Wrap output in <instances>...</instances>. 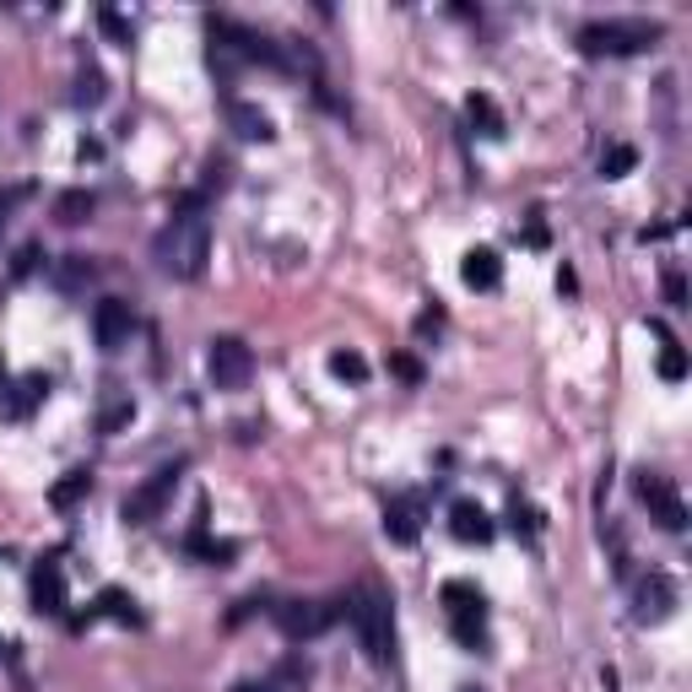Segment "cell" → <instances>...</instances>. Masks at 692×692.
Here are the masks:
<instances>
[{
    "label": "cell",
    "mask_w": 692,
    "mask_h": 692,
    "mask_svg": "<svg viewBox=\"0 0 692 692\" xmlns=\"http://www.w3.org/2000/svg\"><path fill=\"white\" fill-rule=\"evenodd\" d=\"M654 330H660V325H654ZM660 341H665V347H660V379L682 384V379H688V352H682V347H676L665 330H660Z\"/></svg>",
    "instance_id": "obj_22"
},
{
    "label": "cell",
    "mask_w": 692,
    "mask_h": 692,
    "mask_svg": "<svg viewBox=\"0 0 692 692\" xmlns=\"http://www.w3.org/2000/svg\"><path fill=\"white\" fill-rule=\"evenodd\" d=\"M130 325H136V314H130L124 298H103V303L92 309V335H98L103 352H120L124 341H130Z\"/></svg>",
    "instance_id": "obj_11"
},
{
    "label": "cell",
    "mask_w": 692,
    "mask_h": 692,
    "mask_svg": "<svg viewBox=\"0 0 692 692\" xmlns=\"http://www.w3.org/2000/svg\"><path fill=\"white\" fill-rule=\"evenodd\" d=\"M130 417H136V407H130V401L109 407V411H103V433H114V428H120V422H130Z\"/></svg>",
    "instance_id": "obj_31"
},
{
    "label": "cell",
    "mask_w": 692,
    "mask_h": 692,
    "mask_svg": "<svg viewBox=\"0 0 692 692\" xmlns=\"http://www.w3.org/2000/svg\"><path fill=\"white\" fill-rule=\"evenodd\" d=\"M384 535L411 546V541L422 535V498H390V503H384Z\"/></svg>",
    "instance_id": "obj_13"
},
{
    "label": "cell",
    "mask_w": 692,
    "mask_h": 692,
    "mask_svg": "<svg viewBox=\"0 0 692 692\" xmlns=\"http://www.w3.org/2000/svg\"><path fill=\"white\" fill-rule=\"evenodd\" d=\"M33 265H39V244H28V249H22V254H17V265H11V271H17V277H28V271H33Z\"/></svg>",
    "instance_id": "obj_33"
},
{
    "label": "cell",
    "mask_w": 692,
    "mask_h": 692,
    "mask_svg": "<svg viewBox=\"0 0 692 692\" xmlns=\"http://www.w3.org/2000/svg\"><path fill=\"white\" fill-rule=\"evenodd\" d=\"M460 692H482V688H460Z\"/></svg>",
    "instance_id": "obj_37"
},
{
    "label": "cell",
    "mask_w": 692,
    "mask_h": 692,
    "mask_svg": "<svg viewBox=\"0 0 692 692\" xmlns=\"http://www.w3.org/2000/svg\"><path fill=\"white\" fill-rule=\"evenodd\" d=\"M330 373H335V379H347V384H363L368 363L358 358V352H330Z\"/></svg>",
    "instance_id": "obj_23"
},
{
    "label": "cell",
    "mask_w": 692,
    "mask_h": 692,
    "mask_svg": "<svg viewBox=\"0 0 692 692\" xmlns=\"http://www.w3.org/2000/svg\"><path fill=\"white\" fill-rule=\"evenodd\" d=\"M77 103H87V109H92V103H103V77H98V71H87V77H82V87H77Z\"/></svg>",
    "instance_id": "obj_29"
},
{
    "label": "cell",
    "mask_w": 692,
    "mask_h": 692,
    "mask_svg": "<svg viewBox=\"0 0 692 692\" xmlns=\"http://www.w3.org/2000/svg\"><path fill=\"white\" fill-rule=\"evenodd\" d=\"M449 535L465 541V546H488L498 535V525H492V514L477 498H460V503H449Z\"/></svg>",
    "instance_id": "obj_10"
},
{
    "label": "cell",
    "mask_w": 692,
    "mask_h": 692,
    "mask_svg": "<svg viewBox=\"0 0 692 692\" xmlns=\"http://www.w3.org/2000/svg\"><path fill=\"white\" fill-rule=\"evenodd\" d=\"M665 298H671V303H688V282H682V271H665Z\"/></svg>",
    "instance_id": "obj_32"
},
{
    "label": "cell",
    "mask_w": 692,
    "mask_h": 692,
    "mask_svg": "<svg viewBox=\"0 0 692 692\" xmlns=\"http://www.w3.org/2000/svg\"><path fill=\"white\" fill-rule=\"evenodd\" d=\"M28 195H33V184H11V190H0V228H6V217L28 201Z\"/></svg>",
    "instance_id": "obj_28"
},
{
    "label": "cell",
    "mask_w": 692,
    "mask_h": 692,
    "mask_svg": "<svg viewBox=\"0 0 692 692\" xmlns=\"http://www.w3.org/2000/svg\"><path fill=\"white\" fill-rule=\"evenodd\" d=\"M205 368H211L217 390H244L249 373H254V352H249L239 335H217V341H211V358H205Z\"/></svg>",
    "instance_id": "obj_7"
},
{
    "label": "cell",
    "mask_w": 692,
    "mask_h": 692,
    "mask_svg": "<svg viewBox=\"0 0 692 692\" xmlns=\"http://www.w3.org/2000/svg\"><path fill=\"white\" fill-rule=\"evenodd\" d=\"M87 492H92V471H71L66 482H54V492H49V503L54 509H77Z\"/></svg>",
    "instance_id": "obj_19"
},
{
    "label": "cell",
    "mask_w": 692,
    "mask_h": 692,
    "mask_svg": "<svg viewBox=\"0 0 692 692\" xmlns=\"http://www.w3.org/2000/svg\"><path fill=\"white\" fill-rule=\"evenodd\" d=\"M92 616H114V622H141V611H136V601L124 595L120 584H109V590H98V606L87 611V622Z\"/></svg>",
    "instance_id": "obj_18"
},
{
    "label": "cell",
    "mask_w": 692,
    "mask_h": 692,
    "mask_svg": "<svg viewBox=\"0 0 692 692\" xmlns=\"http://www.w3.org/2000/svg\"><path fill=\"white\" fill-rule=\"evenodd\" d=\"M28 590H33V611L39 616H66V569H60V558H39Z\"/></svg>",
    "instance_id": "obj_9"
},
{
    "label": "cell",
    "mask_w": 692,
    "mask_h": 692,
    "mask_svg": "<svg viewBox=\"0 0 692 692\" xmlns=\"http://www.w3.org/2000/svg\"><path fill=\"white\" fill-rule=\"evenodd\" d=\"M43 395H49V379H43V373H28L22 384H11V395L0 390V411H6V417H28Z\"/></svg>",
    "instance_id": "obj_15"
},
{
    "label": "cell",
    "mask_w": 692,
    "mask_h": 692,
    "mask_svg": "<svg viewBox=\"0 0 692 692\" xmlns=\"http://www.w3.org/2000/svg\"><path fill=\"white\" fill-rule=\"evenodd\" d=\"M347 601H282L277 606V622H282L287 639H314V633H325L330 622L341 616Z\"/></svg>",
    "instance_id": "obj_8"
},
{
    "label": "cell",
    "mask_w": 692,
    "mask_h": 692,
    "mask_svg": "<svg viewBox=\"0 0 692 692\" xmlns=\"http://www.w3.org/2000/svg\"><path fill=\"white\" fill-rule=\"evenodd\" d=\"M671 611H676V584H671L665 573L639 579V590H633V616H639V622H665Z\"/></svg>",
    "instance_id": "obj_12"
},
{
    "label": "cell",
    "mask_w": 692,
    "mask_h": 692,
    "mask_svg": "<svg viewBox=\"0 0 692 692\" xmlns=\"http://www.w3.org/2000/svg\"><path fill=\"white\" fill-rule=\"evenodd\" d=\"M439 595H444V606H449L454 639H460L465 650H482V644H488V601H482V590L465 584V579H449Z\"/></svg>",
    "instance_id": "obj_4"
},
{
    "label": "cell",
    "mask_w": 692,
    "mask_h": 692,
    "mask_svg": "<svg viewBox=\"0 0 692 692\" xmlns=\"http://www.w3.org/2000/svg\"><path fill=\"white\" fill-rule=\"evenodd\" d=\"M390 373L407 379V384H422V363H417L411 352H395V358H390Z\"/></svg>",
    "instance_id": "obj_27"
},
{
    "label": "cell",
    "mask_w": 692,
    "mask_h": 692,
    "mask_svg": "<svg viewBox=\"0 0 692 692\" xmlns=\"http://www.w3.org/2000/svg\"><path fill=\"white\" fill-rule=\"evenodd\" d=\"M179 471H184L179 460H173V465H163V471H152L141 488L124 498V520H130V525H152V520L163 514V503L173 498V488H179Z\"/></svg>",
    "instance_id": "obj_6"
},
{
    "label": "cell",
    "mask_w": 692,
    "mask_h": 692,
    "mask_svg": "<svg viewBox=\"0 0 692 692\" xmlns=\"http://www.w3.org/2000/svg\"><path fill=\"white\" fill-rule=\"evenodd\" d=\"M77 282H92V265H87V254H66V265H60V287H77Z\"/></svg>",
    "instance_id": "obj_26"
},
{
    "label": "cell",
    "mask_w": 692,
    "mask_h": 692,
    "mask_svg": "<svg viewBox=\"0 0 692 692\" xmlns=\"http://www.w3.org/2000/svg\"><path fill=\"white\" fill-rule=\"evenodd\" d=\"M0 384H6V358H0Z\"/></svg>",
    "instance_id": "obj_35"
},
{
    "label": "cell",
    "mask_w": 692,
    "mask_h": 692,
    "mask_svg": "<svg viewBox=\"0 0 692 692\" xmlns=\"http://www.w3.org/2000/svg\"><path fill=\"white\" fill-rule=\"evenodd\" d=\"M152 254H158V265H163L168 277H179V282L201 277L205 260H211V217H205L201 195H184V201L173 205V217L163 222Z\"/></svg>",
    "instance_id": "obj_1"
},
{
    "label": "cell",
    "mask_w": 692,
    "mask_h": 692,
    "mask_svg": "<svg viewBox=\"0 0 692 692\" xmlns=\"http://www.w3.org/2000/svg\"><path fill=\"white\" fill-rule=\"evenodd\" d=\"M233 692H271V688H265V682H239Z\"/></svg>",
    "instance_id": "obj_34"
},
{
    "label": "cell",
    "mask_w": 692,
    "mask_h": 692,
    "mask_svg": "<svg viewBox=\"0 0 692 692\" xmlns=\"http://www.w3.org/2000/svg\"><path fill=\"white\" fill-rule=\"evenodd\" d=\"M184 552H195V558H205L211 569H228V563L239 558V546H233V541H217V535H211V530H205V525H195V530H190V541H184Z\"/></svg>",
    "instance_id": "obj_16"
},
{
    "label": "cell",
    "mask_w": 692,
    "mask_h": 692,
    "mask_svg": "<svg viewBox=\"0 0 692 692\" xmlns=\"http://www.w3.org/2000/svg\"><path fill=\"white\" fill-rule=\"evenodd\" d=\"M665 39V28L660 22H644V17H628V22H584L579 28V49L590 54V60H601V54H644L654 43Z\"/></svg>",
    "instance_id": "obj_3"
},
{
    "label": "cell",
    "mask_w": 692,
    "mask_h": 692,
    "mask_svg": "<svg viewBox=\"0 0 692 692\" xmlns=\"http://www.w3.org/2000/svg\"><path fill=\"white\" fill-rule=\"evenodd\" d=\"M639 503L650 509V520L660 530H688V503H682V492L671 477H660V471H639Z\"/></svg>",
    "instance_id": "obj_5"
},
{
    "label": "cell",
    "mask_w": 692,
    "mask_h": 692,
    "mask_svg": "<svg viewBox=\"0 0 692 692\" xmlns=\"http://www.w3.org/2000/svg\"><path fill=\"white\" fill-rule=\"evenodd\" d=\"M92 190H66V195H60V201H54V217H60V222H66V228H77V222H87V217H92Z\"/></svg>",
    "instance_id": "obj_20"
},
{
    "label": "cell",
    "mask_w": 692,
    "mask_h": 692,
    "mask_svg": "<svg viewBox=\"0 0 692 692\" xmlns=\"http://www.w3.org/2000/svg\"><path fill=\"white\" fill-rule=\"evenodd\" d=\"M347 622L358 628V639H363L368 660H390V650H395V611H390V595L379 590V584H363V590H352L347 595Z\"/></svg>",
    "instance_id": "obj_2"
},
{
    "label": "cell",
    "mask_w": 692,
    "mask_h": 692,
    "mask_svg": "<svg viewBox=\"0 0 692 692\" xmlns=\"http://www.w3.org/2000/svg\"><path fill=\"white\" fill-rule=\"evenodd\" d=\"M465 114H471V124H477L482 136H503V114H498V103H492V98H482V92H477V98H465Z\"/></svg>",
    "instance_id": "obj_21"
},
{
    "label": "cell",
    "mask_w": 692,
    "mask_h": 692,
    "mask_svg": "<svg viewBox=\"0 0 692 692\" xmlns=\"http://www.w3.org/2000/svg\"><path fill=\"white\" fill-rule=\"evenodd\" d=\"M460 277H465V287H477V292H492V287L503 282V260H498V249H465Z\"/></svg>",
    "instance_id": "obj_14"
},
{
    "label": "cell",
    "mask_w": 692,
    "mask_h": 692,
    "mask_svg": "<svg viewBox=\"0 0 692 692\" xmlns=\"http://www.w3.org/2000/svg\"><path fill=\"white\" fill-rule=\"evenodd\" d=\"M98 22H103V33H109V39H114V43H130V39H136V28L124 22L120 11H109V6L98 11Z\"/></svg>",
    "instance_id": "obj_25"
},
{
    "label": "cell",
    "mask_w": 692,
    "mask_h": 692,
    "mask_svg": "<svg viewBox=\"0 0 692 692\" xmlns=\"http://www.w3.org/2000/svg\"><path fill=\"white\" fill-rule=\"evenodd\" d=\"M0 665H6V644H0Z\"/></svg>",
    "instance_id": "obj_36"
},
{
    "label": "cell",
    "mask_w": 692,
    "mask_h": 692,
    "mask_svg": "<svg viewBox=\"0 0 692 692\" xmlns=\"http://www.w3.org/2000/svg\"><path fill=\"white\" fill-rule=\"evenodd\" d=\"M509 520H514V530H525V535H535V530H541V514H535V509H525L520 498H514V509H509Z\"/></svg>",
    "instance_id": "obj_30"
},
{
    "label": "cell",
    "mask_w": 692,
    "mask_h": 692,
    "mask_svg": "<svg viewBox=\"0 0 692 692\" xmlns=\"http://www.w3.org/2000/svg\"><path fill=\"white\" fill-rule=\"evenodd\" d=\"M228 120H233V130L249 136V141H271V136H277V130H271V114H260L254 103H228Z\"/></svg>",
    "instance_id": "obj_17"
},
{
    "label": "cell",
    "mask_w": 692,
    "mask_h": 692,
    "mask_svg": "<svg viewBox=\"0 0 692 692\" xmlns=\"http://www.w3.org/2000/svg\"><path fill=\"white\" fill-rule=\"evenodd\" d=\"M633 163H639V147H606L601 173H606V179H622V173H633Z\"/></svg>",
    "instance_id": "obj_24"
}]
</instances>
